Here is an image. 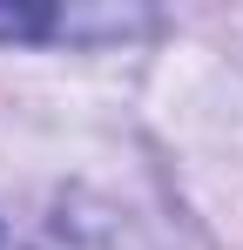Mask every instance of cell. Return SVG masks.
Segmentation results:
<instances>
[{
    "mask_svg": "<svg viewBox=\"0 0 243 250\" xmlns=\"http://www.w3.org/2000/svg\"><path fill=\"white\" fill-rule=\"evenodd\" d=\"M0 250H122V237L101 230V223H88V216H75V209H61L40 230H7L0 223Z\"/></svg>",
    "mask_w": 243,
    "mask_h": 250,
    "instance_id": "1",
    "label": "cell"
}]
</instances>
